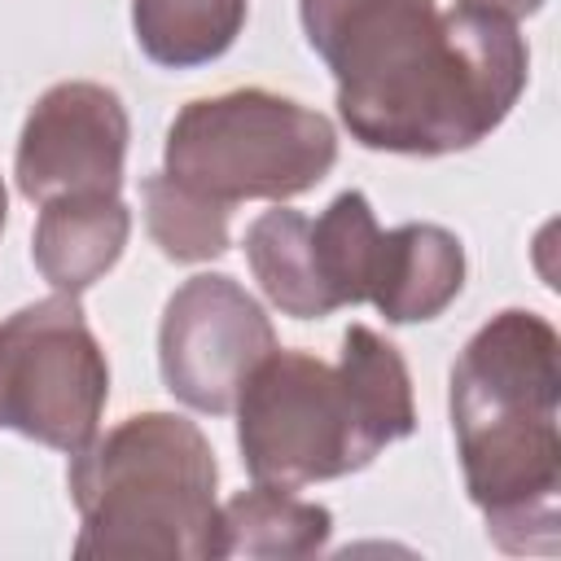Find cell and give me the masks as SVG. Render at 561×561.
<instances>
[{"mask_svg":"<svg viewBox=\"0 0 561 561\" xmlns=\"http://www.w3.org/2000/svg\"><path fill=\"white\" fill-rule=\"evenodd\" d=\"M337 114L364 149L438 158L486 140L517 105L530 53L517 22L434 0H298Z\"/></svg>","mask_w":561,"mask_h":561,"instance_id":"cell-1","label":"cell"},{"mask_svg":"<svg viewBox=\"0 0 561 561\" xmlns=\"http://www.w3.org/2000/svg\"><path fill=\"white\" fill-rule=\"evenodd\" d=\"M561 337L539 311L491 316L451 364V434L469 500L504 552H557Z\"/></svg>","mask_w":561,"mask_h":561,"instance_id":"cell-2","label":"cell"},{"mask_svg":"<svg viewBox=\"0 0 561 561\" xmlns=\"http://www.w3.org/2000/svg\"><path fill=\"white\" fill-rule=\"evenodd\" d=\"M232 408L250 478L289 491L359 473L381 447L416 430L408 364L368 324L342 333L337 364L267 351Z\"/></svg>","mask_w":561,"mask_h":561,"instance_id":"cell-3","label":"cell"},{"mask_svg":"<svg viewBox=\"0 0 561 561\" xmlns=\"http://www.w3.org/2000/svg\"><path fill=\"white\" fill-rule=\"evenodd\" d=\"M215 451L175 412H140L110 434H92L70 456V500L79 508L75 557L210 561L219 557Z\"/></svg>","mask_w":561,"mask_h":561,"instance_id":"cell-4","label":"cell"},{"mask_svg":"<svg viewBox=\"0 0 561 561\" xmlns=\"http://www.w3.org/2000/svg\"><path fill=\"white\" fill-rule=\"evenodd\" d=\"M167 175L232 202H285L316 188L337 162V131L320 110L263 88L188 101L167 127Z\"/></svg>","mask_w":561,"mask_h":561,"instance_id":"cell-5","label":"cell"},{"mask_svg":"<svg viewBox=\"0 0 561 561\" xmlns=\"http://www.w3.org/2000/svg\"><path fill=\"white\" fill-rule=\"evenodd\" d=\"M110 399V364L75 294L39 298L0 324V425L75 456Z\"/></svg>","mask_w":561,"mask_h":561,"instance_id":"cell-6","label":"cell"},{"mask_svg":"<svg viewBox=\"0 0 561 561\" xmlns=\"http://www.w3.org/2000/svg\"><path fill=\"white\" fill-rule=\"evenodd\" d=\"M267 351H276L272 320L232 276L197 272L167 298L158 368L184 408L210 416L232 412L250 368Z\"/></svg>","mask_w":561,"mask_h":561,"instance_id":"cell-7","label":"cell"},{"mask_svg":"<svg viewBox=\"0 0 561 561\" xmlns=\"http://www.w3.org/2000/svg\"><path fill=\"white\" fill-rule=\"evenodd\" d=\"M127 158V110L105 83H53L26 114L13 175L22 197L53 202L75 193H118Z\"/></svg>","mask_w":561,"mask_h":561,"instance_id":"cell-8","label":"cell"},{"mask_svg":"<svg viewBox=\"0 0 561 561\" xmlns=\"http://www.w3.org/2000/svg\"><path fill=\"white\" fill-rule=\"evenodd\" d=\"M465 289V245L438 224H399L381 232L368 302L390 324H421L443 316Z\"/></svg>","mask_w":561,"mask_h":561,"instance_id":"cell-9","label":"cell"},{"mask_svg":"<svg viewBox=\"0 0 561 561\" xmlns=\"http://www.w3.org/2000/svg\"><path fill=\"white\" fill-rule=\"evenodd\" d=\"M131 210L118 193H75L44 202L31 237V259L57 294H83L123 254Z\"/></svg>","mask_w":561,"mask_h":561,"instance_id":"cell-10","label":"cell"},{"mask_svg":"<svg viewBox=\"0 0 561 561\" xmlns=\"http://www.w3.org/2000/svg\"><path fill=\"white\" fill-rule=\"evenodd\" d=\"M329 508L298 500L289 486L254 482L219 504V557H311L329 543Z\"/></svg>","mask_w":561,"mask_h":561,"instance_id":"cell-11","label":"cell"},{"mask_svg":"<svg viewBox=\"0 0 561 561\" xmlns=\"http://www.w3.org/2000/svg\"><path fill=\"white\" fill-rule=\"evenodd\" d=\"M245 259L272 307H280L294 320H320L333 307L320 267H316V245H311V219L298 210H263L245 228Z\"/></svg>","mask_w":561,"mask_h":561,"instance_id":"cell-12","label":"cell"},{"mask_svg":"<svg viewBox=\"0 0 561 561\" xmlns=\"http://www.w3.org/2000/svg\"><path fill=\"white\" fill-rule=\"evenodd\" d=\"M245 9V0H131V31L149 61L188 70L232 48Z\"/></svg>","mask_w":561,"mask_h":561,"instance_id":"cell-13","label":"cell"},{"mask_svg":"<svg viewBox=\"0 0 561 561\" xmlns=\"http://www.w3.org/2000/svg\"><path fill=\"white\" fill-rule=\"evenodd\" d=\"M381 228L373 219V206L359 188L337 193L320 219H311V245H316V267L320 280L333 298V307L368 302V280H373V259H377Z\"/></svg>","mask_w":561,"mask_h":561,"instance_id":"cell-14","label":"cell"},{"mask_svg":"<svg viewBox=\"0 0 561 561\" xmlns=\"http://www.w3.org/2000/svg\"><path fill=\"white\" fill-rule=\"evenodd\" d=\"M153 245L175 263H206L228 250V206L158 171L140 184Z\"/></svg>","mask_w":561,"mask_h":561,"instance_id":"cell-15","label":"cell"},{"mask_svg":"<svg viewBox=\"0 0 561 561\" xmlns=\"http://www.w3.org/2000/svg\"><path fill=\"white\" fill-rule=\"evenodd\" d=\"M460 9H478V13H491V18H504V22H522L530 13H539L543 0H456Z\"/></svg>","mask_w":561,"mask_h":561,"instance_id":"cell-16","label":"cell"},{"mask_svg":"<svg viewBox=\"0 0 561 561\" xmlns=\"http://www.w3.org/2000/svg\"><path fill=\"white\" fill-rule=\"evenodd\" d=\"M4 215H9V197H4V180H0V232H4Z\"/></svg>","mask_w":561,"mask_h":561,"instance_id":"cell-17","label":"cell"}]
</instances>
